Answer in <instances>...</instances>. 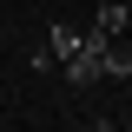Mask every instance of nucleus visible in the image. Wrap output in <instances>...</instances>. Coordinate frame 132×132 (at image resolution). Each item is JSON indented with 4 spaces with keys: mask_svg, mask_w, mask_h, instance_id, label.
Here are the masks:
<instances>
[{
    "mask_svg": "<svg viewBox=\"0 0 132 132\" xmlns=\"http://www.w3.org/2000/svg\"><path fill=\"white\" fill-rule=\"evenodd\" d=\"M106 53H112V40H99V33H79V53L60 66L73 86H93V79H106Z\"/></svg>",
    "mask_w": 132,
    "mask_h": 132,
    "instance_id": "1",
    "label": "nucleus"
},
{
    "mask_svg": "<svg viewBox=\"0 0 132 132\" xmlns=\"http://www.w3.org/2000/svg\"><path fill=\"white\" fill-rule=\"evenodd\" d=\"M46 53H53V66H66L73 53H79V27H73V20H53V33H46Z\"/></svg>",
    "mask_w": 132,
    "mask_h": 132,
    "instance_id": "2",
    "label": "nucleus"
},
{
    "mask_svg": "<svg viewBox=\"0 0 132 132\" xmlns=\"http://www.w3.org/2000/svg\"><path fill=\"white\" fill-rule=\"evenodd\" d=\"M86 33H99V40H126V7H119V0H106V7L93 13V27H86Z\"/></svg>",
    "mask_w": 132,
    "mask_h": 132,
    "instance_id": "3",
    "label": "nucleus"
},
{
    "mask_svg": "<svg viewBox=\"0 0 132 132\" xmlns=\"http://www.w3.org/2000/svg\"><path fill=\"white\" fill-rule=\"evenodd\" d=\"M106 73H112V79H132V46H119V40H112V53H106Z\"/></svg>",
    "mask_w": 132,
    "mask_h": 132,
    "instance_id": "4",
    "label": "nucleus"
},
{
    "mask_svg": "<svg viewBox=\"0 0 132 132\" xmlns=\"http://www.w3.org/2000/svg\"><path fill=\"white\" fill-rule=\"evenodd\" d=\"M86 132H119V126H112V119H93V126H86Z\"/></svg>",
    "mask_w": 132,
    "mask_h": 132,
    "instance_id": "5",
    "label": "nucleus"
}]
</instances>
